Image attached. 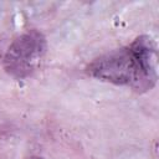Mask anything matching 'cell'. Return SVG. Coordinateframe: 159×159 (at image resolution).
I'll return each mask as SVG.
<instances>
[{
  "label": "cell",
  "instance_id": "obj_2",
  "mask_svg": "<svg viewBox=\"0 0 159 159\" xmlns=\"http://www.w3.org/2000/svg\"><path fill=\"white\" fill-rule=\"evenodd\" d=\"M46 48V39L40 31L29 30L21 34L5 53L4 66L6 72L17 80L31 76L40 67Z\"/></svg>",
  "mask_w": 159,
  "mask_h": 159
},
{
  "label": "cell",
  "instance_id": "obj_1",
  "mask_svg": "<svg viewBox=\"0 0 159 159\" xmlns=\"http://www.w3.org/2000/svg\"><path fill=\"white\" fill-rule=\"evenodd\" d=\"M89 76L137 91L153 88L158 77L157 45L149 36L137 37L129 46L104 53L87 66Z\"/></svg>",
  "mask_w": 159,
  "mask_h": 159
}]
</instances>
